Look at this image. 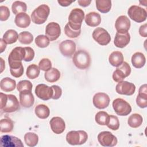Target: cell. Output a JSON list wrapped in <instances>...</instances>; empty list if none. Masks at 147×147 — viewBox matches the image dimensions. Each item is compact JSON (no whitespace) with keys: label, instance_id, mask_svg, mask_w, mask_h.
<instances>
[{"label":"cell","instance_id":"9","mask_svg":"<svg viewBox=\"0 0 147 147\" xmlns=\"http://www.w3.org/2000/svg\"><path fill=\"white\" fill-rule=\"evenodd\" d=\"M131 73V67L130 65L126 61L117 67L116 69L113 72V79L116 82H121L123 81L124 79L130 75Z\"/></svg>","mask_w":147,"mask_h":147},{"label":"cell","instance_id":"5","mask_svg":"<svg viewBox=\"0 0 147 147\" xmlns=\"http://www.w3.org/2000/svg\"><path fill=\"white\" fill-rule=\"evenodd\" d=\"M50 13L49 7L45 4H42L36 8L31 14V20L38 25L44 24L47 20Z\"/></svg>","mask_w":147,"mask_h":147},{"label":"cell","instance_id":"45","mask_svg":"<svg viewBox=\"0 0 147 147\" xmlns=\"http://www.w3.org/2000/svg\"><path fill=\"white\" fill-rule=\"evenodd\" d=\"M51 87H52L53 90V94L52 99H55V100L59 99L62 94L61 88L57 85H52Z\"/></svg>","mask_w":147,"mask_h":147},{"label":"cell","instance_id":"44","mask_svg":"<svg viewBox=\"0 0 147 147\" xmlns=\"http://www.w3.org/2000/svg\"><path fill=\"white\" fill-rule=\"evenodd\" d=\"M24 48L25 50V56L24 60L28 62L32 61L34 57V50L29 47H24Z\"/></svg>","mask_w":147,"mask_h":147},{"label":"cell","instance_id":"18","mask_svg":"<svg viewBox=\"0 0 147 147\" xmlns=\"http://www.w3.org/2000/svg\"><path fill=\"white\" fill-rule=\"evenodd\" d=\"M51 128L53 133L57 134L62 133L65 129L64 121L59 117H54L49 121Z\"/></svg>","mask_w":147,"mask_h":147},{"label":"cell","instance_id":"36","mask_svg":"<svg viewBox=\"0 0 147 147\" xmlns=\"http://www.w3.org/2000/svg\"><path fill=\"white\" fill-rule=\"evenodd\" d=\"M109 115L104 111L98 112L95 117V122L99 125L105 126L107 124Z\"/></svg>","mask_w":147,"mask_h":147},{"label":"cell","instance_id":"42","mask_svg":"<svg viewBox=\"0 0 147 147\" xmlns=\"http://www.w3.org/2000/svg\"><path fill=\"white\" fill-rule=\"evenodd\" d=\"M38 67L42 71L46 72L52 68V63L49 59L43 58L40 61Z\"/></svg>","mask_w":147,"mask_h":147},{"label":"cell","instance_id":"41","mask_svg":"<svg viewBox=\"0 0 147 147\" xmlns=\"http://www.w3.org/2000/svg\"><path fill=\"white\" fill-rule=\"evenodd\" d=\"M64 32L67 36L69 38H76L78 37L81 33V29L78 30H75L71 28L68 24H67L64 27Z\"/></svg>","mask_w":147,"mask_h":147},{"label":"cell","instance_id":"15","mask_svg":"<svg viewBox=\"0 0 147 147\" xmlns=\"http://www.w3.org/2000/svg\"><path fill=\"white\" fill-rule=\"evenodd\" d=\"M115 91L118 94L121 95H131L136 91V86L133 83L122 81L117 84Z\"/></svg>","mask_w":147,"mask_h":147},{"label":"cell","instance_id":"6","mask_svg":"<svg viewBox=\"0 0 147 147\" xmlns=\"http://www.w3.org/2000/svg\"><path fill=\"white\" fill-rule=\"evenodd\" d=\"M87 133L84 130H72L66 135L67 142L72 145H82L87 141Z\"/></svg>","mask_w":147,"mask_h":147},{"label":"cell","instance_id":"12","mask_svg":"<svg viewBox=\"0 0 147 147\" xmlns=\"http://www.w3.org/2000/svg\"><path fill=\"white\" fill-rule=\"evenodd\" d=\"M34 92L36 96L43 100H48L51 99L53 94L52 87L45 84H38L36 87Z\"/></svg>","mask_w":147,"mask_h":147},{"label":"cell","instance_id":"31","mask_svg":"<svg viewBox=\"0 0 147 147\" xmlns=\"http://www.w3.org/2000/svg\"><path fill=\"white\" fill-rule=\"evenodd\" d=\"M143 122L142 116L137 113L131 114L128 118L127 123L132 128H137L140 127Z\"/></svg>","mask_w":147,"mask_h":147},{"label":"cell","instance_id":"49","mask_svg":"<svg viewBox=\"0 0 147 147\" xmlns=\"http://www.w3.org/2000/svg\"><path fill=\"white\" fill-rule=\"evenodd\" d=\"M57 2L61 6L66 7V6L70 5L73 2V1H67V0H58Z\"/></svg>","mask_w":147,"mask_h":147},{"label":"cell","instance_id":"27","mask_svg":"<svg viewBox=\"0 0 147 147\" xmlns=\"http://www.w3.org/2000/svg\"><path fill=\"white\" fill-rule=\"evenodd\" d=\"M34 112L37 117L40 119H46L50 114L49 107L44 104L37 105L34 109Z\"/></svg>","mask_w":147,"mask_h":147},{"label":"cell","instance_id":"22","mask_svg":"<svg viewBox=\"0 0 147 147\" xmlns=\"http://www.w3.org/2000/svg\"><path fill=\"white\" fill-rule=\"evenodd\" d=\"M85 22L88 26L96 27L101 22L100 15L95 11H91L87 14L84 18Z\"/></svg>","mask_w":147,"mask_h":147},{"label":"cell","instance_id":"17","mask_svg":"<svg viewBox=\"0 0 147 147\" xmlns=\"http://www.w3.org/2000/svg\"><path fill=\"white\" fill-rule=\"evenodd\" d=\"M0 145L2 147H24V144L20 138L10 135L2 136Z\"/></svg>","mask_w":147,"mask_h":147},{"label":"cell","instance_id":"37","mask_svg":"<svg viewBox=\"0 0 147 147\" xmlns=\"http://www.w3.org/2000/svg\"><path fill=\"white\" fill-rule=\"evenodd\" d=\"M18 40L22 44H30L33 40V36L29 32H22L18 34Z\"/></svg>","mask_w":147,"mask_h":147},{"label":"cell","instance_id":"21","mask_svg":"<svg viewBox=\"0 0 147 147\" xmlns=\"http://www.w3.org/2000/svg\"><path fill=\"white\" fill-rule=\"evenodd\" d=\"M20 102L21 105L25 108L32 107L34 102V98L32 91H25L20 92Z\"/></svg>","mask_w":147,"mask_h":147},{"label":"cell","instance_id":"4","mask_svg":"<svg viewBox=\"0 0 147 147\" xmlns=\"http://www.w3.org/2000/svg\"><path fill=\"white\" fill-rule=\"evenodd\" d=\"M84 18V11L79 8L72 9L68 16V22L69 27L75 30L81 29L82 22Z\"/></svg>","mask_w":147,"mask_h":147},{"label":"cell","instance_id":"24","mask_svg":"<svg viewBox=\"0 0 147 147\" xmlns=\"http://www.w3.org/2000/svg\"><path fill=\"white\" fill-rule=\"evenodd\" d=\"M132 65L136 68H141L143 67L146 63V58L145 55L140 52L134 53L131 56Z\"/></svg>","mask_w":147,"mask_h":147},{"label":"cell","instance_id":"38","mask_svg":"<svg viewBox=\"0 0 147 147\" xmlns=\"http://www.w3.org/2000/svg\"><path fill=\"white\" fill-rule=\"evenodd\" d=\"M34 41L36 45L38 47L41 48H44L48 47L50 42V40H49V38L43 34L37 36L36 37Z\"/></svg>","mask_w":147,"mask_h":147},{"label":"cell","instance_id":"34","mask_svg":"<svg viewBox=\"0 0 147 147\" xmlns=\"http://www.w3.org/2000/svg\"><path fill=\"white\" fill-rule=\"evenodd\" d=\"M14 123L13 121L9 118H3L0 121L1 132L10 133L13 130Z\"/></svg>","mask_w":147,"mask_h":147},{"label":"cell","instance_id":"23","mask_svg":"<svg viewBox=\"0 0 147 147\" xmlns=\"http://www.w3.org/2000/svg\"><path fill=\"white\" fill-rule=\"evenodd\" d=\"M14 22L16 25L21 28H26L30 24V18L29 16L25 13H21L16 15Z\"/></svg>","mask_w":147,"mask_h":147},{"label":"cell","instance_id":"20","mask_svg":"<svg viewBox=\"0 0 147 147\" xmlns=\"http://www.w3.org/2000/svg\"><path fill=\"white\" fill-rule=\"evenodd\" d=\"M130 36L127 32H117L114 38V45L118 48H122L126 47L130 42Z\"/></svg>","mask_w":147,"mask_h":147},{"label":"cell","instance_id":"2","mask_svg":"<svg viewBox=\"0 0 147 147\" xmlns=\"http://www.w3.org/2000/svg\"><path fill=\"white\" fill-rule=\"evenodd\" d=\"M25 50L24 48L17 47L12 49L8 57L10 69H14L22 67V60L24 59Z\"/></svg>","mask_w":147,"mask_h":147},{"label":"cell","instance_id":"50","mask_svg":"<svg viewBox=\"0 0 147 147\" xmlns=\"http://www.w3.org/2000/svg\"><path fill=\"white\" fill-rule=\"evenodd\" d=\"M91 2V1L88 0H78V3L79 5L82 7H87L88 6Z\"/></svg>","mask_w":147,"mask_h":147},{"label":"cell","instance_id":"30","mask_svg":"<svg viewBox=\"0 0 147 147\" xmlns=\"http://www.w3.org/2000/svg\"><path fill=\"white\" fill-rule=\"evenodd\" d=\"M95 3L97 10L102 13H108L111 8L110 0H96Z\"/></svg>","mask_w":147,"mask_h":147},{"label":"cell","instance_id":"29","mask_svg":"<svg viewBox=\"0 0 147 147\" xmlns=\"http://www.w3.org/2000/svg\"><path fill=\"white\" fill-rule=\"evenodd\" d=\"M18 38L17 32L13 29L7 30L3 34L2 39L7 44H11L16 42Z\"/></svg>","mask_w":147,"mask_h":147},{"label":"cell","instance_id":"40","mask_svg":"<svg viewBox=\"0 0 147 147\" xmlns=\"http://www.w3.org/2000/svg\"><path fill=\"white\" fill-rule=\"evenodd\" d=\"M119 121L117 116L109 115V121L106 126L113 130H117L119 127Z\"/></svg>","mask_w":147,"mask_h":147},{"label":"cell","instance_id":"39","mask_svg":"<svg viewBox=\"0 0 147 147\" xmlns=\"http://www.w3.org/2000/svg\"><path fill=\"white\" fill-rule=\"evenodd\" d=\"M32 83L29 80H23L20 81L17 85V89L19 92L29 91H32Z\"/></svg>","mask_w":147,"mask_h":147},{"label":"cell","instance_id":"3","mask_svg":"<svg viewBox=\"0 0 147 147\" xmlns=\"http://www.w3.org/2000/svg\"><path fill=\"white\" fill-rule=\"evenodd\" d=\"M72 62L78 68L86 69L90 67L91 64L90 54L85 50L79 49L74 54Z\"/></svg>","mask_w":147,"mask_h":147},{"label":"cell","instance_id":"7","mask_svg":"<svg viewBox=\"0 0 147 147\" xmlns=\"http://www.w3.org/2000/svg\"><path fill=\"white\" fill-rule=\"evenodd\" d=\"M113 107L115 113L120 116L129 115L131 111L130 105L122 98H117L113 102Z\"/></svg>","mask_w":147,"mask_h":147},{"label":"cell","instance_id":"33","mask_svg":"<svg viewBox=\"0 0 147 147\" xmlns=\"http://www.w3.org/2000/svg\"><path fill=\"white\" fill-rule=\"evenodd\" d=\"M11 10L14 14L17 15L21 13H25L27 10V6L26 4L22 1H16L12 3Z\"/></svg>","mask_w":147,"mask_h":147},{"label":"cell","instance_id":"11","mask_svg":"<svg viewBox=\"0 0 147 147\" xmlns=\"http://www.w3.org/2000/svg\"><path fill=\"white\" fill-rule=\"evenodd\" d=\"M92 37L100 45H106L111 41V37L108 32L103 28L98 27L92 32Z\"/></svg>","mask_w":147,"mask_h":147},{"label":"cell","instance_id":"35","mask_svg":"<svg viewBox=\"0 0 147 147\" xmlns=\"http://www.w3.org/2000/svg\"><path fill=\"white\" fill-rule=\"evenodd\" d=\"M40 72V69L38 66L35 64H32L28 67L26 71V75L28 78L34 79L38 76Z\"/></svg>","mask_w":147,"mask_h":147},{"label":"cell","instance_id":"1","mask_svg":"<svg viewBox=\"0 0 147 147\" xmlns=\"http://www.w3.org/2000/svg\"><path fill=\"white\" fill-rule=\"evenodd\" d=\"M1 110L5 113H13L20 109V103L17 97L12 94L0 93Z\"/></svg>","mask_w":147,"mask_h":147},{"label":"cell","instance_id":"19","mask_svg":"<svg viewBox=\"0 0 147 147\" xmlns=\"http://www.w3.org/2000/svg\"><path fill=\"white\" fill-rule=\"evenodd\" d=\"M130 21L126 16H120L115 22V28L117 32H127L130 28Z\"/></svg>","mask_w":147,"mask_h":147},{"label":"cell","instance_id":"10","mask_svg":"<svg viewBox=\"0 0 147 147\" xmlns=\"http://www.w3.org/2000/svg\"><path fill=\"white\" fill-rule=\"evenodd\" d=\"M98 140L102 146L106 147L114 146L118 142L117 137L108 131H103L99 133L98 135Z\"/></svg>","mask_w":147,"mask_h":147},{"label":"cell","instance_id":"8","mask_svg":"<svg viewBox=\"0 0 147 147\" xmlns=\"http://www.w3.org/2000/svg\"><path fill=\"white\" fill-rule=\"evenodd\" d=\"M127 14L130 18L138 23L145 21L147 17L146 10L137 5L131 6L127 10Z\"/></svg>","mask_w":147,"mask_h":147},{"label":"cell","instance_id":"28","mask_svg":"<svg viewBox=\"0 0 147 147\" xmlns=\"http://www.w3.org/2000/svg\"><path fill=\"white\" fill-rule=\"evenodd\" d=\"M45 80L50 83L57 82L60 78V72L56 68H51L44 74Z\"/></svg>","mask_w":147,"mask_h":147},{"label":"cell","instance_id":"14","mask_svg":"<svg viewBox=\"0 0 147 147\" xmlns=\"http://www.w3.org/2000/svg\"><path fill=\"white\" fill-rule=\"evenodd\" d=\"M45 36L50 41L57 40L61 34V28L57 22H49L45 28Z\"/></svg>","mask_w":147,"mask_h":147},{"label":"cell","instance_id":"25","mask_svg":"<svg viewBox=\"0 0 147 147\" xmlns=\"http://www.w3.org/2000/svg\"><path fill=\"white\" fill-rule=\"evenodd\" d=\"M16 86L15 80L6 77L3 78L0 82L1 89L5 92H10L13 91Z\"/></svg>","mask_w":147,"mask_h":147},{"label":"cell","instance_id":"32","mask_svg":"<svg viewBox=\"0 0 147 147\" xmlns=\"http://www.w3.org/2000/svg\"><path fill=\"white\" fill-rule=\"evenodd\" d=\"M24 141L28 146L33 147L38 144V137L34 133L28 132L24 135Z\"/></svg>","mask_w":147,"mask_h":147},{"label":"cell","instance_id":"47","mask_svg":"<svg viewBox=\"0 0 147 147\" xmlns=\"http://www.w3.org/2000/svg\"><path fill=\"white\" fill-rule=\"evenodd\" d=\"M138 95L144 98H147V85L144 84L142 85L138 90Z\"/></svg>","mask_w":147,"mask_h":147},{"label":"cell","instance_id":"46","mask_svg":"<svg viewBox=\"0 0 147 147\" xmlns=\"http://www.w3.org/2000/svg\"><path fill=\"white\" fill-rule=\"evenodd\" d=\"M136 103L141 108H146L147 107V98L138 95L136 98Z\"/></svg>","mask_w":147,"mask_h":147},{"label":"cell","instance_id":"48","mask_svg":"<svg viewBox=\"0 0 147 147\" xmlns=\"http://www.w3.org/2000/svg\"><path fill=\"white\" fill-rule=\"evenodd\" d=\"M139 33L141 36L144 37H146L147 36V24H145L140 27Z\"/></svg>","mask_w":147,"mask_h":147},{"label":"cell","instance_id":"16","mask_svg":"<svg viewBox=\"0 0 147 147\" xmlns=\"http://www.w3.org/2000/svg\"><path fill=\"white\" fill-rule=\"evenodd\" d=\"M110 100L109 95L104 92H98L95 94L92 99L94 106L98 109L106 108L110 103Z\"/></svg>","mask_w":147,"mask_h":147},{"label":"cell","instance_id":"43","mask_svg":"<svg viewBox=\"0 0 147 147\" xmlns=\"http://www.w3.org/2000/svg\"><path fill=\"white\" fill-rule=\"evenodd\" d=\"M10 16V11L6 6H0V20L2 21H6Z\"/></svg>","mask_w":147,"mask_h":147},{"label":"cell","instance_id":"51","mask_svg":"<svg viewBox=\"0 0 147 147\" xmlns=\"http://www.w3.org/2000/svg\"><path fill=\"white\" fill-rule=\"evenodd\" d=\"M0 42H1V53L3 52L6 47V43L3 41L2 38L0 39Z\"/></svg>","mask_w":147,"mask_h":147},{"label":"cell","instance_id":"26","mask_svg":"<svg viewBox=\"0 0 147 147\" xmlns=\"http://www.w3.org/2000/svg\"><path fill=\"white\" fill-rule=\"evenodd\" d=\"M109 61L114 67H118L123 62V56L122 52L119 51L113 52L109 57Z\"/></svg>","mask_w":147,"mask_h":147},{"label":"cell","instance_id":"13","mask_svg":"<svg viewBox=\"0 0 147 147\" xmlns=\"http://www.w3.org/2000/svg\"><path fill=\"white\" fill-rule=\"evenodd\" d=\"M59 49L64 56L71 57L75 52L76 44L72 40H66L59 44Z\"/></svg>","mask_w":147,"mask_h":147}]
</instances>
